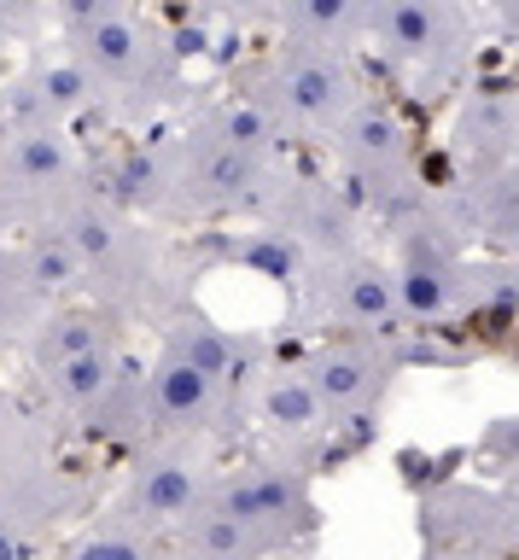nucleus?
Here are the masks:
<instances>
[{
    "label": "nucleus",
    "instance_id": "9",
    "mask_svg": "<svg viewBox=\"0 0 519 560\" xmlns=\"http://www.w3.org/2000/svg\"><path fill=\"white\" fill-rule=\"evenodd\" d=\"M309 385L327 402V415L339 427H356L368 420L386 392L403 374V339H368V332H327L309 350H298Z\"/></svg>",
    "mask_w": 519,
    "mask_h": 560
},
{
    "label": "nucleus",
    "instance_id": "18",
    "mask_svg": "<svg viewBox=\"0 0 519 560\" xmlns=\"http://www.w3.org/2000/svg\"><path fill=\"white\" fill-rule=\"evenodd\" d=\"M421 560H491V555H467V549H438V542H421Z\"/></svg>",
    "mask_w": 519,
    "mask_h": 560
},
{
    "label": "nucleus",
    "instance_id": "15",
    "mask_svg": "<svg viewBox=\"0 0 519 560\" xmlns=\"http://www.w3.org/2000/svg\"><path fill=\"white\" fill-rule=\"evenodd\" d=\"M89 350H111L106 345V327H99L94 315H59V322H47L36 357L47 368H59V362H71V357H89Z\"/></svg>",
    "mask_w": 519,
    "mask_h": 560
},
{
    "label": "nucleus",
    "instance_id": "8",
    "mask_svg": "<svg viewBox=\"0 0 519 560\" xmlns=\"http://www.w3.org/2000/svg\"><path fill=\"white\" fill-rule=\"evenodd\" d=\"M414 525H421V542H438V549L519 560V485L444 479V485L421 490Z\"/></svg>",
    "mask_w": 519,
    "mask_h": 560
},
{
    "label": "nucleus",
    "instance_id": "17",
    "mask_svg": "<svg viewBox=\"0 0 519 560\" xmlns=\"http://www.w3.org/2000/svg\"><path fill=\"white\" fill-rule=\"evenodd\" d=\"M484 7H491V12L502 18V30H508L514 42H519V0H484Z\"/></svg>",
    "mask_w": 519,
    "mask_h": 560
},
{
    "label": "nucleus",
    "instance_id": "20",
    "mask_svg": "<svg viewBox=\"0 0 519 560\" xmlns=\"http://www.w3.org/2000/svg\"><path fill=\"white\" fill-rule=\"evenodd\" d=\"M216 7H228V12H257V7H269V12H274V0H216Z\"/></svg>",
    "mask_w": 519,
    "mask_h": 560
},
{
    "label": "nucleus",
    "instance_id": "13",
    "mask_svg": "<svg viewBox=\"0 0 519 560\" xmlns=\"http://www.w3.org/2000/svg\"><path fill=\"white\" fill-rule=\"evenodd\" d=\"M449 140L467 158V175L519 164V94H467Z\"/></svg>",
    "mask_w": 519,
    "mask_h": 560
},
{
    "label": "nucleus",
    "instance_id": "22",
    "mask_svg": "<svg viewBox=\"0 0 519 560\" xmlns=\"http://www.w3.org/2000/svg\"><path fill=\"white\" fill-rule=\"evenodd\" d=\"M187 560H199V555H187Z\"/></svg>",
    "mask_w": 519,
    "mask_h": 560
},
{
    "label": "nucleus",
    "instance_id": "3",
    "mask_svg": "<svg viewBox=\"0 0 519 560\" xmlns=\"http://www.w3.org/2000/svg\"><path fill=\"white\" fill-rule=\"evenodd\" d=\"M216 514H228L234 525L263 542L269 555H292L321 532V502H316V467L274 455V462H246L216 472L211 497Z\"/></svg>",
    "mask_w": 519,
    "mask_h": 560
},
{
    "label": "nucleus",
    "instance_id": "1",
    "mask_svg": "<svg viewBox=\"0 0 519 560\" xmlns=\"http://www.w3.org/2000/svg\"><path fill=\"white\" fill-rule=\"evenodd\" d=\"M327 147H333V164H339V187L351 192L356 210H374V217L397 222L426 205L421 140H414V129L403 122L397 105L368 94L339 122V135Z\"/></svg>",
    "mask_w": 519,
    "mask_h": 560
},
{
    "label": "nucleus",
    "instance_id": "5",
    "mask_svg": "<svg viewBox=\"0 0 519 560\" xmlns=\"http://www.w3.org/2000/svg\"><path fill=\"white\" fill-rule=\"evenodd\" d=\"M239 374V345L211 322H181L158 368L146 374V409L169 438H193L216 420L222 392Z\"/></svg>",
    "mask_w": 519,
    "mask_h": 560
},
{
    "label": "nucleus",
    "instance_id": "10",
    "mask_svg": "<svg viewBox=\"0 0 519 560\" xmlns=\"http://www.w3.org/2000/svg\"><path fill=\"white\" fill-rule=\"evenodd\" d=\"M257 420H263V432L274 438V450L292 455V462L316 467L327 450H333V438L344 432L333 415H327V402L316 397V385H309L304 362L298 357H274L263 374H257Z\"/></svg>",
    "mask_w": 519,
    "mask_h": 560
},
{
    "label": "nucleus",
    "instance_id": "16",
    "mask_svg": "<svg viewBox=\"0 0 519 560\" xmlns=\"http://www.w3.org/2000/svg\"><path fill=\"white\" fill-rule=\"evenodd\" d=\"M71 560H158V555H152V532H141V525H106V532L82 537Z\"/></svg>",
    "mask_w": 519,
    "mask_h": 560
},
{
    "label": "nucleus",
    "instance_id": "14",
    "mask_svg": "<svg viewBox=\"0 0 519 560\" xmlns=\"http://www.w3.org/2000/svg\"><path fill=\"white\" fill-rule=\"evenodd\" d=\"M274 24L286 47L351 52L374 30V7L368 0H274Z\"/></svg>",
    "mask_w": 519,
    "mask_h": 560
},
{
    "label": "nucleus",
    "instance_id": "6",
    "mask_svg": "<svg viewBox=\"0 0 519 560\" xmlns=\"http://www.w3.org/2000/svg\"><path fill=\"white\" fill-rule=\"evenodd\" d=\"M386 59L421 88H449L473 65V7L467 0H386L374 30Z\"/></svg>",
    "mask_w": 519,
    "mask_h": 560
},
{
    "label": "nucleus",
    "instance_id": "21",
    "mask_svg": "<svg viewBox=\"0 0 519 560\" xmlns=\"http://www.w3.org/2000/svg\"><path fill=\"white\" fill-rule=\"evenodd\" d=\"M368 7H374V12H379V7H386V0H368Z\"/></svg>",
    "mask_w": 519,
    "mask_h": 560
},
{
    "label": "nucleus",
    "instance_id": "2",
    "mask_svg": "<svg viewBox=\"0 0 519 560\" xmlns=\"http://www.w3.org/2000/svg\"><path fill=\"white\" fill-rule=\"evenodd\" d=\"M391 280H397V310L403 327L438 332L449 315L467 310V280H473V257H467L461 228L444 217V205L426 192L421 210L391 222Z\"/></svg>",
    "mask_w": 519,
    "mask_h": 560
},
{
    "label": "nucleus",
    "instance_id": "4",
    "mask_svg": "<svg viewBox=\"0 0 519 560\" xmlns=\"http://www.w3.org/2000/svg\"><path fill=\"white\" fill-rule=\"evenodd\" d=\"M274 117V129L286 140H333L339 122L356 112L362 77L351 65V52H321V47H286L269 59L263 88L251 94Z\"/></svg>",
    "mask_w": 519,
    "mask_h": 560
},
{
    "label": "nucleus",
    "instance_id": "19",
    "mask_svg": "<svg viewBox=\"0 0 519 560\" xmlns=\"http://www.w3.org/2000/svg\"><path fill=\"white\" fill-rule=\"evenodd\" d=\"M0 560H24V542H19V532H12L7 520H0Z\"/></svg>",
    "mask_w": 519,
    "mask_h": 560
},
{
    "label": "nucleus",
    "instance_id": "12",
    "mask_svg": "<svg viewBox=\"0 0 519 560\" xmlns=\"http://www.w3.org/2000/svg\"><path fill=\"white\" fill-rule=\"evenodd\" d=\"M444 217L461 228V240H484L502 262H519V164L467 175L456 199H438Z\"/></svg>",
    "mask_w": 519,
    "mask_h": 560
},
{
    "label": "nucleus",
    "instance_id": "7",
    "mask_svg": "<svg viewBox=\"0 0 519 560\" xmlns=\"http://www.w3.org/2000/svg\"><path fill=\"white\" fill-rule=\"evenodd\" d=\"M298 287L333 332H368V339H403L409 332L403 310H397L391 262L374 257L368 245H351V252L333 257H304Z\"/></svg>",
    "mask_w": 519,
    "mask_h": 560
},
{
    "label": "nucleus",
    "instance_id": "11",
    "mask_svg": "<svg viewBox=\"0 0 519 560\" xmlns=\"http://www.w3.org/2000/svg\"><path fill=\"white\" fill-rule=\"evenodd\" d=\"M216 485V467H204L199 455H187L181 444L152 455V462L134 467L129 479V520L141 525V532H181L187 520L204 508Z\"/></svg>",
    "mask_w": 519,
    "mask_h": 560
}]
</instances>
